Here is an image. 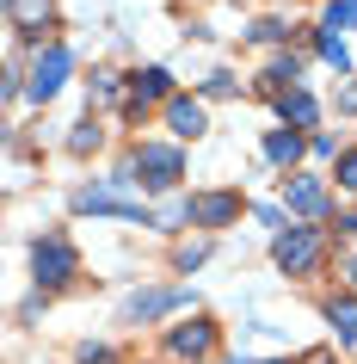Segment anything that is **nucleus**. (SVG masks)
<instances>
[{
	"mask_svg": "<svg viewBox=\"0 0 357 364\" xmlns=\"http://www.w3.org/2000/svg\"><path fill=\"white\" fill-rule=\"evenodd\" d=\"M68 210H80V216H123V223L154 229V204L142 198V186H136L130 167H123V173H105V179H93V186H75Z\"/></svg>",
	"mask_w": 357,
	"mask_h": 364,
	"instance_id": "f257e3e1",
	"label": "nucleus"
},
{
	"mask_svg": "<svg viewBox=\"0 0 357 364\" xmlns=\"http://www.w3.org/2000/svg\"><path fill=\"white\" fill-rule=\"evenodd\" d=\"M130 173H136L142 192H179L185 154H179V142H136L130 149Z\"/></svg>",
	"mask_w": 357,
	"mask_h": 364,
	"instance_id": "f03ea898",
	"label": "nucleus"
},
{
	"mask_svg": "<svg viewBox=\"0 0 357 364\" xmlns=\"http://www.w3.org/2000/svg\"><path fill=\"white\" fill-rule=\"evenodd\" d=\"M31 278H38V290H62V284L80 278V253H75V241L62 229H50V235L31 241Z\"/></svg>",
	"mask_w": 357,
	"mask_h": 364,
	"instance_id": "7ed1b4c3",
	"label": "nucleus"
},
{
	"mask_svg": "<svg viewBox=\"0 0 357 364\" xmlns=\"http://www.w3.org/2000/svg\"><path fill=\"white\" fill-rule=\"evenodd\" d=\"M271 266L283 278H308L320 266V223H290V229L271 235Z\"/></svg>",
	"mask_w": 357,
	"mask_h": 364,
	"instance_id": "20e7f679",
	"label": "nucleus"
},
{
	"mask_svg": "<svg viewBox=\"0 0 357 364\" xmlns=\"http://www.w3.org/2000/svg\"><path fill=\"white\" fill-rule=\"evenodd\" d=\"M68 75H75V56H68V43H62V38H50L38 56H31V80H25V99H31V105H50V99L68 87Z\"/></svg>",
	"mask_w": 357,
	"mask_h": 364,
	"instance_id": "39448f33",
	"label": "nucleus"
},
{
	"mask_svg": "<svg viewBox=\"0 0 357 364\" xmlns=\"http://www.w3.org/2000/svg\"><path fill=\"white\" fill-rule=\"evenodd\" d=\"M283 210L302 216V223H326V216H333V179H320V173H290V179H283Z\"/></svg>",
	"mask_w": 357,
	"mask_h": 364,
	"instance_id": "423d86ee",
	"label": "nucleus"
},
{
	"mask_svg": "<svg viewBox=\"0 0 357 364\" xmlns=\"http://www.w3.org/2000/svg\"><path fill=\"white\" fill-rule=\"evenodd\" d=\"M185 303H191L185 284L136 290V296H123V309H117V327H148V321H160V315H172V309H185Z\"/></svg>",
	"mask_w": 357,
	"mask_h": 364,
	"instance_id": "0eeeda50",
	"label": "nucleus"
},
{
	"mask_svg": "<svg viewBox=\"0 0 357 364\" xmlns=\"http://www.w3.org/2000/svg\"><path fill=\"white\" fill-rule=\"evenodd\" d=\"M241 210H246V198L234 192V186H216V192H191V223L197 229H234L241 223Z\"/></svg>",
	"mask_w": 357,
	"mask_h": 364,
	"instance_id": "6e6552de",
	"label": "nucleus"
},
{
	"mask_svg": "<svg viewBox=\"0 0 357 364\" xmlns=\"http://www.w3.org/2000/svg\"><path fill=\"white\" fill-rule=\"evenodd\" d=\"M216 346H222V327L209 321V315H191V321L167 327V352L172 358H209Z\"/></svg>",
	"mask_w": 357,
	"mask_h": 364,
	"instance_id": "1a4fd4ad",
	"label": "nucleus"
},
{
	"mask_svg": "<svg viewBox=\"0 0 357 364\" xmlns=\"http://www.w3.org/2000/svg\"><path fill=\"white\" fill-rule=\"evenodd\" d=\"M0 6H6V25L38 50H43V31H56V0H0Z\"/></svg>",
	"mask_w": 357,
	"mask_h": 364,
	"instance_id": "9d476101",
	"label": "nucleus"
},
{
	"mask_svg": "<svg viewBox=\"0 0 357 364\" xmlns=\"http://www.w3.org/2000/svg\"><path fill=\"white\" fill-rule=\"evenodd\" d=\"M160 117H167V130L179 136V142H197V136L209 130V112H204V99H191V93H172Z\"/></svg>",
	"mask_w": 357,
	"mask_h": 364,
	"instance_id": "9b49d317",
	"label": "nucleus"
},
{
	"mask_svg": "<svg viewBox=\"0 0 357 364\" xmlns=\"http://www.w3.org/2000/svg\"><path fill=\"white\" fill-rule=\"evenodd\" d=\"M320 315L333 327V340L345 346V352H357V290H333V296L320 303Z\"/></svg>",
	"mask_w": 357,
	"mask_h": 364,
	"instance_id": "f8f14e48",
	"label": "nucleus"
},
{
	"mask_svg": "<svg viewBox=\"0 0 357 364\" xmlns=\"http://www.w3.org/2000/svg\"><path fill=\"white\" fill-rule=\"evenodd\" d=\"M278 117H283V130H302V136H308L320 124V99L308 93V87H296V93L278 99Z\"/></svg>",
	"mask_w": 357,
	"mask_h": 364,
	"instance_id": "ddd939ff",
	"label": "nucleus"
},
{
	"mask_svg": "<svg viewBox=\"0 0 357 364\" xmlns=\"http://www.w3.org/2000/svg\"><path fill=\"white\" fill-rule=\"evenodd\" d=\"M302 154H308V136H302V130H271V136H265V161H271V167L296 173Z\"/></svg>",
	"mask_w": 357,
	"mask_h": 364,
	"instance_id": "4468645a",
	"label": "nucleus"
},
{
	"mask_svg": "<svg viewBox=\"0 0 357 364\" xmlns=\"http://www.w3.org/2000/svg\"><path fill=\"white\" fill-rule=\"evenodd\" d=\"M130 99H148V105L160 99V105H167V99H172V75H167V68H136V75H130Z\"/></svg>",
	"mask_w": 357,
	"mask_h": 364,
	"instance_id": "2eb2a0df",
	"label": "nucleus"
},
{
	"mask_svg": "<svg viewBox=\"0 0 357 364\" xmlns=\"http://www.w3.org/2000/svg\"><path fill=\"white\" fill-rule=\"evenodd\" d=\"M99 142H105V130H99V117L87 112V117L75 124V136H68V154H75V161H87V154L99 149Z\"/></svg>",
	"mask_w": 357,
	"mask_h": 364,
	"instance_id": "dca6fc26",
	"label": "nucleus"
},
{
	"mask_svg": "<svg viewBox=\"0 0 357 364\" xmlns=\"http://www.w3.org/2000/svg\"><path fill=\"white\" fill-rule=\"evenodd\" d=\"M314 56H320V62H333L339 75L351 68V50H345V38H333V31H320V25H314Z\"/></svg>",
	"mask_w": 357,
	"mask_h": 364,
	"instance_id": "f3484780",
	"label": "nucleus"
},
{
	"mask_svg": "<svg viewBox=\"0 0 357 364\" xmlns=\"http://www.w3.org/2000/svg\"><path fill=\"white\" fill-rule=\"evenodd\" d=\"M191 223V198H167V204H160V210H154V229H185Z\"/></svg>",
	"mask_w": 357,
	"mask_h": 364,
	"instance_id": "a211bd4d",
	"label": "nucleus"
},
{
	"mask_svg": "<svg viewBox=\"0 0 357 364\" xmlns=\"http://www.w3.org/2000/svg\"><path fill=\"white\" fill-rule=\"evenodd\" d=\"M123 87H130V80H117L111 68H93V80H87V99H93V105H105V99H117Z\"/></svg>",
	"mask_w": 357,
	"mask_h": 364,
	"instance_id": "6ab92c4d",
	"label": "nucleus"
},
{
	"mask_svg": "<svg viewBox=\"0 0 357 364\" xmlns=\"http://www.w3.org/2000/svg\"><path fill=\"white\" fill-rule=\"evenodd\" d=\"M351 25H357V0H333L326 19H320V31H351Z\"/></svg>",
	"mask_w": 357,
	"mask_h": 364,
	"instance_id": "aec40b11",
	"label": "nucleus"
},
{
	"mask_svg": "<svg viewBox=\"0 0 357 364\" xmlns=\"http://www.w3.org/2000/svg\"><path fill=\"white\" fill-rule=\"evenodd\" d=\"M209 259V241H179V247H172V266L179 272H197Z\"/></svg>",
	"mask_w": 357,
	"mask_h": 364,
	"instance_id": "412c9836",
	"label": "nucleus"
},
{
	"mask_svg": "<svg viewBox=\"0 0 357 364\" xmlns=\"http://www.w3.org/2000/svg\"><path fill=\"white\" fill-rule=\"evenodd\" d=\"M333 179H339V192H351V198H357V142L333 161Z\"/></svg>",
	"mask_w": 357,
	"mask_h": 364,
	"instance_id": "4be33fe9",
	"label": "nucleus"
},
{
	"mask_svg": "<svg viewBox=\"0 0 357 364\" xmlns=\"http://www.w3.org/2000/svg\"><path fill=\"white\" fill-rule=\"evenodd\" d=\"M246 38H253V43H283V38H290V25H283V19H259Z\"/></svg>",
	"mask_w": 357,
	"mask_h": 364,
	"instance_id": "5701e85b",
	"label": "nucleus"
},
{
	"mask_svg": "<svg viewBox=\"0 0 357 364\" xmlns=\"http://www.w3.org/2000/svg\"><path fill=\"white\" fill-rule=\"evenodd\" d=\"M308 149H314V154H333V161L345 154V149H339V136H326V130H314V136H308Z\"/></svg>",
	"mask_w": 357,
	"mask_h": 364,
	"instance_id": "b1692460",
	"label": "nucleus"
},
{
	"mask_svg": "<svg viewBox=\"0 0 357 364\" xmlns=\"http://www.w3.org/2000/svg\"><path fill=\"white\" fill-rule=\"evenodd\" d=\"M204 93H209V99H228V93H234V75H209Z\"/></svg>",
	"mask_w": 357,
	"mask_h": 364,
	"instance_id": "393cba45",
	"label": "nucleus"
},
{
	"mask_svg": "<svg viewBox=\"0 0 357 364\" xmlns=\"http://www.w3.org/2000/svg\"><path fill=\"white\" fill-rule=\"evenodd\" d=\"M339 112H357V80L345 87V93H339Z\"/></svg>",
	"mask_w": 357,
	"mask_h": 364,
	"instance_id": "a878e982",
	"label": "nucleus"
},
{
	"mask_svg": "<svg viewBox=\"0 0 357 364\" xmlns=\"http://www.w3.org/2000/svg\"><path fill=\"white\" fill-rule=\"evenodd\" d=\"M339 235H357V210H339Z\"/></svg>",
	"mask_w": 357,
	"mask_h": 364,
	"instance_id": "bb28decb",
	"label": "nucleus"
},
{
	"mask_svg": "<svg viewBox=\"0 0 357 364\" xmlns=\"http://www.w3.org/2000/svg\"><path fill=\"white\" fill-rule=\"evenodd\" d=\"M345 290H357V253L345 259Z\"/></svg>",
	"mask_w": 357,
	"mask_h": 364,
	"instance_id": "cd10ccee",
	"label": "nucleus"
},
{
	"mask_svg": "<svg viewBox=\"0 0 357 364\" xmlns=\"http://www.w3.org/2000/svg\"><path fill=\"white\" fill-rule=\"evenodd\" d=\"M265 364H290V358H265Z\"/></svg>",
	"mask_w": 357,
	"mask_h": 364,
	"instance_id": "c85d7f7f",
	"label": "nucleus"
}]
</instances>
